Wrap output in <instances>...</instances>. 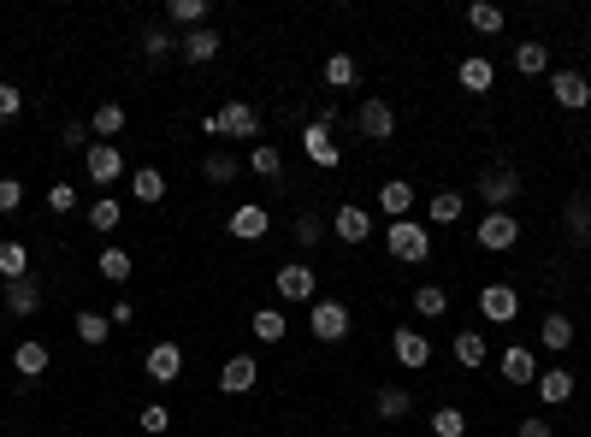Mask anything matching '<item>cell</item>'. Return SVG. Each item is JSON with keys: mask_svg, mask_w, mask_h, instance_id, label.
<instances>
[{"mask_svg": "<svg viewBox=\"0 0 591 437\" xmlns=\"http://www.w3.org/2000/svg\"><path fill=\"white\" fill-rule=\"evenodd\" d=\"M272 290H278V302L314 308V302H320V272H314L308 260H290V266H278V272H272Z\"/></svg>", "mask_w": 591, "mask_h": 437, "instance_id": "1", "label": "cell"}, {"mask_svg": "<svg viewBox=\"0 0 591 437\" xmlns=\"http://www.w3.org/2000/svg\"><path fill=\"white\" fill-rule=\"evenodd\" d=\"M385 249H391V260H402V266H420V260L432 254V231H426L420 219H391Z\"/></svg>", "mask_w": 591, "mask_h": 437, "instance_id": "2", "label": "cell"}, {"mask_svg": "<svg viewBox=\"0 0 591 437\" xmlns=\"http://www.w3.org/2000/svg\"><path fill=\"white\" fill-rule=\"evenodd\" d=\"M473 243H479L485 254H509L515 243H521V219H515V213H485L479 231H473Z\"/></svg>", "mask_w": 591, "mask_h": 437, "instance_id": "3", "label": "cell"}, {"mask_svg": "<svg viewBox=\"0 0 591 437\" xmlns=\"http://www.w3.org/2000/svg\"><path fill=\"white\" fill-rule=\"evenodd\" d=\"M355 130L367 136V142H391L396 136V107L385 95H367L361 107H355Z\"/></svg>", "mask_w": 591, "mask_h": 437, "instance_id": "4", "label": "cell"}, {"mask_svg": "<svg viewBox=\"0 0 591 437\" xmlns=\"http://www.w3.org/2000/svg\"><path fill=\"white\" fill-rule=\"evenodd\" d=\"M83 172H89V184L113 189L125 178V154H119V142H89V154H83Z\"/></svg>", "mask_w": 591, "mask_h": 437, "instance_id": "5", "label": "cell"}, {"mask_svg": "<svg viewBox=\"0 0 591 437\" xmlns=\"http://www.w3.org/2000/svg\"><path fill=\"white\" fill-rule=\"evenodd\" d=\"M521 195V172L515 166H497V172H485L479 178V201H485V213H509V201Z\"/></svg>", "mask_w": 591, "mask_h": 437, "instance_id": "6", "label": "cell"}, {"mask_svg": "<svg viewBox=\"0 0 591 437\" xmlns=\"http://www.w3.org/2000/svg\"><path fill=\"white\" fill-rule=\"evenodd\" d=\"M308 331H314L320 343H343V337H349V308H343V302H326V296H320V302L308 308Z\"/></svg>", "mask_w": 591, "mask_h": 437, "instance_id": "7", "label": "cell"}, {"mask_svg": "<svg viewBox=\"0 0 591 437\" xmlns=\"http://www.w3.org/2000/svg\"><path fill=\"white\" fill-rule=\"evenodd\" d=\"M479 313H485L491 325H509V319L521 313V290H515V284H479Z\"/></svg>", "mask_w": 591, "mask_h": 437, "instance_id": "8", "label": "cell"}, {"mask_svg": "<svg viewBox=\"0 0 591 437\" xmlns=\"http://www.w3.org/2000/svg\"><path fill=\"white\" fill-rule=\"evenodd\" d=\"M550 101L568 107V113H586L591 107V83L580 71H550Z\"/></svg>", "mask_w": 591, "mask_h": 437, "instance_id": "9", "label": "cell"}, {"mask_svg": "<svg viewBox=\"0 0 591 437\" xmlns=\"http://www.w3.org/2000/svg\"><path fill=\"white\" fill-rule=\"evenodd\" d=\"M391 355H396V367H408V373H420L426 361H432V337L426 331H391Z\"/></svg>", "mask_w": 591, "mask_h": 437, "instance_id": "10", "label": "cell"}, {"mask_svg": "<svg viewBox=\"0 0 591 437\" xmlns=\"http://www.w3.org/2000/svg\"><path fill=\"white\" fill-rule=\"evenodd\" d=\"M255 130H261V113H255L249 101H225V107H219V136H231V142H255Z\"/></svg>", "mask_w": 591, "mask_h": 437, "instance_id": "11", "label": "cell"}, {"mask_svg": "<svg viewBox=\"0 0 591 437\" xmlns=\"http://www.w3.org/2000/svg\"><path fill=\"white\" fill-rule=\"evenodd\" d=\"M225 231H231V237H243V243H261L266 231H272V213H266L261 201H243V207L225 219Z\"/></svg>", "mask_w": 591, "mask_h": 437, "instance_id": "12", "label": "cell"}, {"mask_svg": "<svg viewBox=\"0 0 591 437\" xmlns=\"http://www.w3.org/2000/svg\"><path fill=\"white\" fill-rule=\"evenodd\" d=\"M261 384V367H255V355H231L225 367H219V390L225 396H249Z\"/></svg>", "mask_w": 591, "mask_h": 437, "instance_id": "13", "label": "cell"}, {"mask_svg": "<svg viewBox=\"0 0 591 437\" xmlns=\"http://www.w3.org/2000/svg\"><path fill=\"white\" fill-rule=\"evenodd\" d=\"M331 231H337L343 243H367V237H373V213L355 207V201H343V207L331 213Z\"/></svg>", "mask_w": 591, "mask_h": 437, "instance_id": "14", "label": "cell"}, {"mask_svg": "<svg viewBox=\"0 0 591 437\" xmlns=\"http://www.w3.org/2000/svg\"><path fill=\"white\" fill-rule=\"evenodd\" d=\"M6 313H12V319H36V313H42V278H36V272L18 278V284H6Z\"/></svg>", "mask_w": 591, "mask_h": 437, "instance_id": "15", "label": "cell"}, {"mask_svg": "<svg viewBox=\"0 0 591 437\" xmlns=\"http://www.w3.org/2000/svg\"><path fill=\"white\" fill-rule=\"evenodd\" d=\"M142 367H148L154 384H178V373H184V349H178V343H154Z\"/></svg>", "mask_w": 591, "mask_h": 437, "instance_id": "16", "label": "cell"}, {"mask_svg": "<svg viewBox=\"0 0 591 437\" xmlns=\"http://www.w3.org/2000/svg\"><path fill=\"white\" fill-rule=\"evenodd\" d=\"M456 83L467 89V95H491V83H497V65L485 60V54H467V60L456 65Z\"/></svg>", "mask_w": 591, "mask_h": 437, "instance_id": "17", "label": "cell"}, {"mask_svg": "<svg viewBox=\"0 0 591 437\" xmlns=\"http://www.w3.org/2000/svg\"><path fill=\"white\" fill-rule=\"evenodd\" d=\"M302 148H308V160H314V166H343V148H337V142H331V130L326 125H314V119H308V130H302Z\"/></svg>", "mask_w": 591, "mask_h": 437, "instance_id": "18", "label": "cell"}, {"mask_svg": "<svg viewBox=\"0 0 591 437\" xmlns=\"http://www.w3.org/2000/svg\"><path fill=\"white\" fill-rule=\"evenodd\" d=\"M125 125H131V113H125L119 101H101V107L89 113V136H95V142H113V136H125Z\"/></svg>", "mask_w": 591, "mask_h": 437, "instance_id": "19", "label": "cell"}, {"mask_svg": "<svg viewBox=\"0 0 591 437\" xmlns=\"http://www.w3.org/2000/svg\"><path fill=\"white\" fill-rule=\"evenodd\" d=\"M12 373L18 378H42L48 373V343H42V337H24V343L12 349Z\"/></svg>", "mask_w": 591, "mask_h": 437, "instance_id": "20", "label": "cell"}, {"mask_svg": "<svg viewBox=\"0 0 591 437\" xmlns=\"http://www.w3.org/2000/svg\"><path fill=\"white\" fill-rule=\"evenodd\" d=\"M461 213H467V195H461V189H432V201H426L432 231H438V225H456Z\"/></svg>", "mask_w": 591, "mask_h": 437, "instance_id": "21", "label": "cell"}, {"mask_svg": "<svg viewBox=\"0 0 591 437\" xmlns=\"http://www.w3.org/2000/svg\"><path fill=\"white\" fill-rule=\"evenodd\" d=\"M83 219H89V231H101V237H107V231H119V225H125V201H119V195H95Z\"/></svg>", "mask_w": 591, "mask_h": 437, "instance_id": "22", "label": "cell"}, {"mask_svg": "<svg viewBox=\"0 0 591 437\" xmlns=\"http://www.w3.org/2000/svg\"><path fill=\"white\" fill-rule=\"evenodd\" d=\"M532 384H538V402H550V408H562V402L574 396V373H568V367H544Z\"/></svg>", "mask_w": 591, "mask_h": 437, "instance_id": "23", "label": "cell"}, {"mask_svg": "<svg viewBox=\"0 0 591 437\" xmlns=\"http://www.w3.org/2000/svg\"><path fill=\"white\" fill-rule=\"evenodd\" d=\"M219 48H225V42H219V30H213V24H207V30H190V36L178 42V54H184L190 65H207V60H219Z\"/></svg>", "mask_w": 591, "mask_h": 437, "instance_id": "24", "label": "cell"}, {"mask_svg": "<svg viewBox=\"0 0 591 437\" xmlns=\"http://www.w3.org/2000/svg\"><path fill=\"white\" fill-rule=\"evenodd\" d=\"M538 343H544L550 355L574 349V319H568V313H544V325H538Z\"/></svg>", "mask_w": 591, "mask_h": 437, "instance_id": "25", "label": "cell"}, {"mask_svg": "<svg viewBox=\"0 0 591 437\" xmlns=\"http://www.w3.org/2000/svg\"><path fill=\"white\" fill-rule=\"evenodd\" d=\"M497 373L509 378V384H532V378H538L532 349H526V343H509V349H503V361H497Z\"/></svg>", "mask_w": 591, "mask_h": 437, "instance_id": "26", "label": "cell"}, {"mask_svg": "<svg viewBox=\"0 0 591 437\" xmlns=\"http://www.w3.org/2000/svg\"><path fill=\"white\" fill-rule=\"evenodd\" d=\"M95 272H101L107 284H131L136 260H131V249H113V243H107V249L95 254Z\"/></svg>", "mask_w": 591, "mask_h": 437, "instance_id": "27", "label": "cell"}, {"mask_svg": "<svg viewBox=\"0 0 591 437\" xmlns=\"http://www.w3.org/2000/svg\"><path fill=\"white\" fill-rule=\"evenodd\" d=\"M0 278H6V284L30 278V249H24L18 237H0Z\"/></svg>", "mask_w": 591, "mask_h": 437, "instance_id": "28", "label": "cell"}, {"mask_svg": "<svg viewBox=\"0 0 591 437\" xmlns=\"http://www.w3.org/2000/svg\"><path fill=\"white\" fill-rule=\"evenodd\" d=\"M379 207H385V219H408V207H414V184L385 178V184H379Z\"/></svg>", "mask_w": 591, "mask_h": 437, "instance_id": "29", "label": "cell"}, {"mask_svg": "<svg viewBox=\"0 0 591 437\" xmlns=\"http://www.w3.org/2000/svg\"><path fill=\"white\" fill-rule=\"evenodd\" d=\"M166 18H172V24H184V30H207L213 0H172V6H166Z\"/></svg>", "mask_w": 591, "mask_h": 437, "instance_id": "30", "label": "cell"}, {"mask_svg": "<svg viewBox=\"0 0 591 437\" xmlns=\"http://www.w3.org/2000/svg\"><path fill=\"white\" fill-rule=\"evenodd\" d=\"M467 24H473L479 36H503L509 12H503V6H491V0H473V6H467Z\"/></svg>", "mask_w": 591, "mask_h": 437, "instance_id": "31", "label": "cell"}, {"mask_svg": "<svg viewBox=\"0 0 591 437\" xmlns=\"http://www.w3.org/2000/svg\"><path fill=\"white\" fill-rule=\"evenodd\" d=\"M408 408H414V396H408L402 384H385V390L373 396V414H379V420H408Z\"/></svg>", "mask_w": 591, "mask_h": 437, "instance_id": "32", "label": "cell"}, {"mask_svg": "<svg viewBox=\"0 0 591 437\" xmlns=\"http://www.w3.org/2000/svg\"><path fill=\"white\" fill-rule=\"evenodd\" d=\"M201 172H207V184H237L243 160H237V154H225V148H213V154L201 160Z\"/></svg>", "mask_w": 591, "mask_h": 437, "instance_id": "33", "label": "cell"}, {"mask_svg": "<svg viewBox=\"0 0 591 437\" xmlns=\"http://www.w3.org/2000/svg\"><path fill=\"white\" fill-rule=\"evenodd\" d=\"M249 172L266 178V184H272V178H284V154H278L272 142H255V148H249Z\"/></svg>", "mask_w": 591, "mask_h": 437, "instance_id": "34", "label": "cell"}, {"mask_svg": "<svg viewBox=\"0 0 591 437\" xmlns=\"http://www.w3.org/2000/svg\"><path fill=\"white\" fill-rule=\"evenodd\" d=\"M414 313H420V319H444V313H450V290H444V284H420V290H414Z\"/></svg>", "mask_w": 591, "mask_h": 437, "instance_id": "35", "label": "cell"}, {"mask_svg": "<svg viewBox=\"0 0 591 437\" xmlns=\"http://www.w3.org/2000/svg\"><path fill=\"white\" fill-rule=\"evenodd\" d=\"M131 195L136 201H166V172H154V166H142V172H131Z\"/></svg>", "mask_w": 591, "mask_h": 437, "instance_id": "36", "label": "cell"}, {"mask_svg": "<svg viewBox=\"0 0 591 437\" xmlns=\"http://www.w3.org/2000/svg\"><path fill=\"white\" fill-rule=\"evenodd\" d=\"M71 331H77V343H89V349H101V343L113 337V331H107V319H101V313H89V308L71 319Z\"/></svg>", "mask_w": 591, "mask_h": 437, "instance_id": "37", "label": "cell"}, {"mask_svg": "<svg viewBox=\"0 0 591 437\" xmlns=\"http://www.w3.org/2000/svg\"><path fill=\"white\" fill-rule=\"evenodd\" d=\"M326 83H331V89H355V83H361L355 54H331V60H326Z\"/></svg>", "mask_w": 591, "mask_h": 437, "instance_id": "38", "label": "cell"}, {"mask_svg": "<svg viewBox=\"0 0 591 437\" xmlns=\"http://www.w3.org/2000/svg\"><path fill=\"white\" fill-rule=\"evenodd\" d=\"M249 331H255V343H284V331H290V325H284V313H278V308H261L255 319H249Z\"/></svg>", "mask_w": 591, "mask_h": 437, "instance_id": "39", "label": "cell"}, {"mask_svg": "<svg viewBox=\"0 0 591 437\" xmlns=\"http://www.w3.org/2000/svg\"><path fill=\"white\" fill-rule=\"evenodd\" d=\"M515 71H521V77L550 71V48H544V42H521V48H515Z\"/></svg>", "mask_w": 591, "mask_h": 437, "instance_id": "40", "label": "cell"}, {"mask_svg": "<svg viewBox=\"0 0 591 437\" xmlns=\"http://www.w3.org/2000/svg\"><path fill=\"white\" fill-rule=\"evenodd\" d=\"M456 361L461 367H485V331H456Z\"/></svg>", "mask_w": 591, "mask_h": 437, "instance_id": "41", "label": "cell"}, {"mask_svg": "<svg viewBox=\"0 0 591 437\" xmlns=\"http://www.w3.org/2000/svg\"><path fill=\"white\" fill-rule=\"evenodd\" d=\"M296 243H302V249H320V243H326V219H320L314 207L296 213Z\"/></svg>", "mask_w": 591, "mask_h": 437, "instance_id": "42", "label": "cell"}, {"mask_svg": "<svg viewBox=\"0 0 591 437\" xmlns=\"http://www.w3.org/2000/svg\"><path fill=\"white\" fill-rule=\"evenodd\" d=\"M562 219H568V231H574L580 243H591V207H586V195H580V201H568V207H562Z\"/></svg>", "mask_w": 591, "mask_h": 437, "instance_id": "43", "label": "cell"}, {"mask_svg": "<svg viewBox=\"0 0 591 437\" xmlns=\"http://www.w3.org/2000/svg\"><path fill=\"white\" fill-rule=\"evenodd\" d=\"M42 201H48V213H71V207H77V184H66V178H54Z\"/></svg>", "mask_w": 591, "mask_h": 437, "instance_id": "44", "label": "cell"}, {"mask_svg": "<svg viewBox=\"0 0 591 437\" xmlns=\"http://www.w3.org/2000/svg\"><path fill=\"white\" fill-rule=\"evenodd\" d=\"M432 432L438 437H467V414H461V408H438V414H432Z\"/></svg>", "mask_w": 591, "mask_h": 437, "instance_id": "45", "label": "cell"}, {"mask_svg": "<svg viewBox=\"0 0 591 437\" xmlns=\"http://www.w3.org/2000/svg\"><path fill=\"white\" fill-rule=\"evenodd\" d=\"M18 113H24V89H18V83H0V130L12 125Z\"/></svg>", "mask_w": 591, "mask_h": 437, "instance_id": "46", "label": "cell"}, {"mask_svg": "<svg viewBox=\"0 0 591 437\" xmlns=\"http://www.w3.org/2000/svg\"><path fill=\"white\" fill-rule=\"evenodd\" d=\"M136 426H142V432H148V437H160V432H172V414H166L160 402H148V408L136 414Z\"/></svg>", "mask_w": 591, "mask_h": 437, "instance_id": "47", "label": "cell"}, {"mask_svg": "<svg viewBox=\"0 0 591 437\" xmlns=\"http://www.w3.org/2000/svg\"><path fill=\"white\" fill-rule=\"evenodd\" d=\"M24 207V184L18 178H0V213H18Z\"/></svg>", "mask_w": 591, "mask_h": 437, "instance_id": "48", "label": "cell"}, {"mask_svg": "<svg viewBox=\"0 0 591 437\" xmlns=\"http://www.w3.org/2000/svg\"><path fill=\"white\" fill-rule=\"evenodd\" d=\"M142 48H148V60H166V54H172L178 42H172L166 30H148V36H142Z\"/></svg>", "mask_w": 591, "mask_h": 437, "instance_id": "49", "label": "cell"}, {"mask_svg": "<svg viewBox=\"0 0 591 437\" xmlns=\"http://www.w3.org/2000/svg\"><path fill=\"white\" fill-rule=\"evenodd\" d=\"M60 148H77V154H89V119H71L66 125V142Z\"/></svg>", "mask_w": 591, "mask_h": 437, "instance_id": "50", "label": "cell"}, {"mask_svg": "<svg viewBox=\"0 0 591 437\" xmlns=\"http://www.w3.org/2000/svg\"><path fill=\"white\" fill-rule=\"evenodd\" d=\"M515 437H556V426H550L544 414H526L521 426H515Z\"/></svg>", "mask_w": 591, "mask_h": 437, "instance_id": "51", "label": "cell"}, {"mask_svg": "<svg viewBox=\"0 0 591 437\" xmlns=\"http://www.w3.org/2000/svg\"><path fill=\"white\" fill-rule=\"evenodd\" d=\"M586 278H591V254H586Z\"/></svg>", "mask_w": 591, "mask_h": 437, "instance_id": "52", "label": "cell"}, {"mask_svg": "<svg viewBox=\"0 0 591 437\" xmlns=\"http://www.w3.org/2000/svg\"><path fill=\"white\" fill-rule=\"evenodd\" d=\"M586 207H591V189H586Z\"/></svg>", "mask_w": 591, "mask_h": 437, "instance_id": "53", "label": "cell"}]
</instances>
